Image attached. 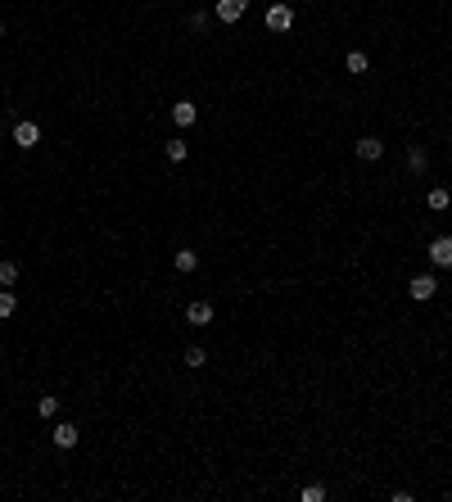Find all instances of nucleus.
Instances as JSON below:
<instances>
[{"label":"nucleus","instance_id":"obj_18","mask_svg":"<svg viewBox=\"0 0 452 502\" xmlns=\"http://www.w3.org/2000/svg\"><path fill=\"white\" fill-rule=\"evenodd\" d=\"M168 158H172V163H186V158H190V145L181 141V136H177V141H168Z\"/></svg>","mask_w":452,"mask_h":502},{"label":"nucleus","instance_id":"obj_16","mask_svg":"<svg viewBox=\"0 0 452 502\" xmlns=\"http://www.w3.org/2000/svg\"><path fill=\"white\" fill-rule=\"evenodd\" d=\"M186 367H190V371L208 367V349H203V344H190V349H186Z\"/></svg>","mask_w":452,"mask_h":502},{"label":"nucleus","instance_id":"obj_12","mask_svg":"<svg viewBox=\"0 0 452 502\" xmlns=\"http://www.w3.org/2000/svg\"><path fill=\"white\" fill-rule=\"evenodd\" d=\"M172 267H177V272H195V267H199V253H195V249H177V253H172Z\"/></svg>","mask_w":452,"mask_h":502},{"label":"nucleus","instance_id":"obj_20","mask_svg":"<svg viewBox=\"0 0 452 502\" xmlns=\"http://www.w3.org/2000/svg\"><path fill=\"white\" fill-rule=\"evenodd\" d=\"M208 23H213L208 9H195V14H190V27H195V32H208Z\"/></svg>","mask_w":452,"mask_h":502},{"label":"nucleus","instance_id":"obj_5","mask_svg":"<svg viewBox=\"0 0 452 502\" xmlns=\"http://www.w3.org/2000/svg\"><path fill=\"white\" fill-rule=\"evenodd\" d=\"M263 23H267V32H289V27H294V9H289V5H272Z\"/></svg>","mask_w":452,"mask_h":502},{"label":"nucleus","instance_id":"obj_6","mask_svg":"<svg viewBox=\"0 0 452 502\" xmlns=\"http://www.w3.org/2000/svg\"><path fill=\"white\" fill-rule=\"evenodd\" d=\"M50 439H55V448H63V453H68V448H77V439H82V430L73 421H59L55 430H50Z\"/></svg>","mask_w":452,"mask_h":502},{"label":"nucleus","instance_id":"obj_9","mask_svg":"<svg viewBox=\"0 0 452 502\" xmlns=\"http://www.w3.org/2000/svg\"><path fill=\"white\" fill-rule=\"evenodd\" d=\"M186 322H190V326H208V322H213V303H208V299L186 303Z\"/></svg>","mask_w":452,"mask_h":502},{"label":"nucleus","instance_id":"obj_11","mask_svg":"<svg viewBox=\"0 0 452 502\" xmlns=\"http://www.w3.org/2000/svg\"><path fill=\"white\" fill-rule=\"evenodd\" d=\"M14 313H18V294L9 285H0V322H9Z\"/></svg>","mask_w":452,"mask_h":502},{"label":"nucleus","instance_id":"obj_13","mask_svg":"<svg viewBox=\"0 0 452 502\" xmlns=\"http://www.w3.org/2000/svg\"><path fill=\"white\" fill-rule=\"evenodd\" d=\"M425 204L434 208V213H444V208L452 204V190H448V186H434V190H429V195H425Z\"/></svg>","mask_w":452,"mask_h":502},{"label":"nucleus","instance_id":"obj_17","mask_svg":"<svg viewBox=\"0 0 452 502\" xmlns=\"http://www.w3.org/2000/svg\"><path fill=\"white\" fill-rule=\"evenodd\" d=\"M344 68H349V73H367V68H371V59L362 55V50H349V59H344Z\"/></svg>","mask_w":452,"mask_h":502},{"label":"nucleus","instance_id":"obj_2","mask_svg":"<svg viewBox=\"0 0 452 502\" xmlns=\"http://www.w3.org/2000/svg\"><path fill=\"white\" fill-rule=\"evenodd\" d=\"M434 290H439V276H434V272H421V276H412V281H407V294H412L416 303H429Z\"/></svg>","mask_w":452,"mask_h":502},{"label":"nucleus","instance_id":"obj_10","mask_svg":"<svg viewBox=\"0 0 452 502\" xmlns=\"http://www.w3.org/2000/svg\"><path fill=\"white\" fill-rule=\"evenodd\" d=\"M172 123H177V127H195L199 123V109L190 100H177V104H172Z\"/></svg>","mask_w":452,"mask_h":502},{"label":"nucleus","instance_id":"obj_15","mask_svg":"<svg viewBox=\"0 0 452 502\" xmlns=\"http://www.w3.org/2000/svg\"><path fill=\"white\" fill-rule=\"evenodd\" d=\"M37 416H41V421L59 416V399H55V394H41V399H37Z\"/></svg>","mask_w":452,"mask_h":502},{"label":"nucleus","instance_id":"obj_3","mask_svg":"<svg viewBox=\"0 0 452 502\" xmlns=\"http://www.w3.org/2000/svg\"><path fill=\"white\" fill-rule=\"evenodd\" d=\"M244 9H249V0H218V5H213V18H222V23L231 27V23L244 18Z\"/></svg>","mask_w":452,"mask_h":502},{"label":"nucleus","instance_id":"obj_8","mask_svg":"<svg viewBox=\"0 0 452 502\" xmlns=\"http://www.w3.org/2000/svg\"><path fill=\"white\" fill-rule=\"evenodd\" d=\"M407 168H412V177H425L429 172V149L425 145H407Z\"/></svg>","mask_w":452,"mask_h":502},{"label":"nucleus","instance_id":"obj_7","mask_svg":"<svg viewBox=\"0 0 452 502\" xmlns=\"http://www.w3.org/2000/svg\"><path fill=\"white\" fill-rule=\"evenodd\" d=\"M37 141H41V127L32 123V118H23V123H14V145H18V149H32V145H37Z\"/></svg>","mask_w":452,"mask_h":502},{"label":"nucleus","instance_id":"obj_4","mask_svg":"<svg viewBox=\"0 0 452 502\" xmlns=\"http://www.w3.org/2000/svg\"><path fill=\"white\" fill-rule=\"evenodd\" d=\"M353 154H358L362 163H380V158H384V141H380V136H362V141L353 145Z\"/></svg>","mask_w":452,"mask_h":502},{"label":"nucleus","instance_id":"obj_19","mask_svg":"<svg viewBox=\"0 0 452 502\" xmlns=\"http://www.w3.org/2000/svg\"><path fill=\"white\" fill-rule=\"evenodd\" d=\"M299 498H303V502H326V489H321V484H303Z\"/></svg>","mask_w":452,"mask_h":502},{"label":"nucleus","instance_id":"obj_14","mask_svg":"<svg viewBox=\"0 0 452 502\" xmlns=\"http://www.w3.org/2000/svg\"><path fill=\"white\" fill-rule=\"evenodd\" d=\"M18 272H23V267H18L14 258H0V285H9V290H14V285H18Z\"/></svg>","mask_w":452,"mask_h":502},{"label":"nucleus","instance_id":"obj_21","mask_svg":"<svg viewBox=\"0 0 452 502\" xmlns=\"http://www.w3.org/2000/svg\"><path fill=\"white\" fill-rule=\"evenodd\" d=\"M0 41H5V23H0Z\"/></svg>","mask_w":452,"mask_h":502},{"label":"nucleus","instance_id":"obj_1","mask_svg":"<svg viewBox=\"0 0 452 502\" xmlns=\"http://www.w3.org/2000/svg\"><path fill=\"white\" fill-rule=\"evenodd\" d=\"M425 258L434 272H452V236H434L425 244Z\"/></svg>","mask_w":452,"mask_h":502}]
</instances>
